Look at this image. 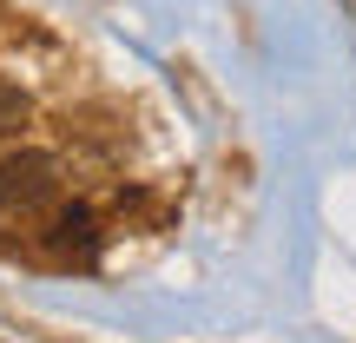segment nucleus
Returning a JSON list of instances; mask_svg holds the SVG:
<instances>
[{
  "label": "nucleus",
  "instance_id": "obj_2",
  "mask_svg": "<svg viewBox=\"0 0 356 343\" xmlns=\"http://www.w3.org/2000/svg\"><path fill=\"white\" fill-rule=\"evenodd\" d=\"M47 257L86 271L92 257H99V218H92L86 205H53L47 212Z\"/></svg>",
  "mask_w": 356,
  "mask_h": 343
},
{
  "label": "nucleus",
  "instance_id": "obj_1",
  "mask_svg": "<svg viewBox=\"0 0 356 343\" xmlns=\"http://www.w3.org/2000/svg\"><path fill=\"white\" fill-rule=\"evenodd\" d=\"M66 191V172L53 152H7L0 159V218H47Z\"/></svg>",
  "mask_w": 356,
  "mask_h": 343
},
{
  "label": "nucleus",
  "instance_id": "obj_3",
  "mask_svg": "<svg viewBox=\"0 0 356 343\" xmlns=\"http://www.w3.org/2000/svg\"><path fill=\"white\" fill-rule=\"evenodd\" d=\"M26 119H33V106H26V93L13 86V79H0V139H7V132H20Z\"/></svg>",
  "mask_w": 356,
  "mask_h": 343
}]
</instances>
